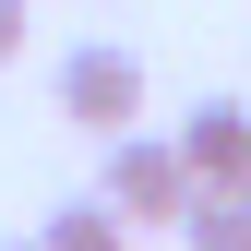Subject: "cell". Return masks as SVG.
I'll list each match as a JSON object with an SVG mask.
<instances>
[{"label":"cell","mask_w":251,"mask_h":251,"mask_svg":"<svg viewBox=\"0 0 251 251\" xmlns=\"http://www.w3.org/2000/svg\"><path fill=\"white\" fill-rule=\"evenodd\" d=\"M132 239V215H120L108 192H84V203H48V227H36V251H120Z\"/></svg>","instance_id":"5"},{"label":"cell","mask_w":251,"mask_h":251,"mask_svg":"<svg viewBox=\"0 0 251 251\" xmlns=\"http://www.w3.org/2000/svg\"><path fill=\"white\" fill-rule=\"evenodd\" d=\"M96 192L132 215V227H179L203 179H192V155H179V132H144V120H132V132H108V179H96Z\"/></svg>","instance_id":"1"},{"label":"cell","mask_w":251,"mask_h":251,"mask_svg":"<svg viewBox=\"0 0 251 251\" xmlns=\"http://www.w3.org/2000/svg\"><path fill=\"white\" fill-rule=\"evenodd\" d=\"M179 155H192V179H251V108L239 96H203L179 120Z\"/></svg>","instance_id":"3"},{"label":"cell","mask_w":251,"mask_h":251,"mask_svg":"<svg viewBox=\"0 0 251 251\" xmlns=\"http://www.w3.org/2000/svg\"><path fill=\"white\" fill-rule=\"evenodd\" d=\"M239 192H251V179H239Z\"/></svg>","instance_id":"8"},{"label":"cell","mask_w":251,"mask_h":251,"mask_svg":"<svg viewBox=\"0 0 251 251\" xmlns=\"http://www.w3.org/2000/svg\"><path fill=\"white\" fill-rule=\"evenodd\" d=\"M24 251H36V239H24Z\"/></svg>","instance_id":"7"},{"label":"cell","mask_w":251,"mask_h":251,"mask_svg":"<svg viewBox=\"0 0 251 251\" xmlns=\"http://www.w3.org/2000/svg\"><path fill=\"white\" fill-rule=\"evenodd\" d=\"M179 251H251V192H239V179H203V192H192Z\"/></svg>","instance_id":"4"},{"label":"cell","mask_w":251,"mask_h":251,"mask_svg":"<svg viewBox=\"0 0 251 251\" xmlns=\"http://www.w3.org/2000/svg\"><path fill=\"white\" fill-rule=\"evenodd\" d=\"M60 120L72 132H132L144 120V60L120 48V36H84V48H60Z\"/></svg>","instance_id":"2"},{"label":"cell","mask_w":251,"mask_h":251,"mask_svg":"<svg viewBox=\"0 0 251 251\" xmlns=\"http://www.w3.org/2000/svg\"><path fill=\"white\" fill-rule=\"evenodd\" d=\"M24 36H36V12H24V0H0V60H24Z\"/></svg>","instance_id":"6"}]
</instances>
